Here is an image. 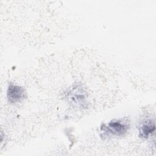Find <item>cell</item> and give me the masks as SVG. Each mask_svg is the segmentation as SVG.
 I'll return each mask as SVG.
<instances>
[{
	"label": "cell",
	"instance_id": "6da1fadb",
	"mask_svg": "<svg viewBox=\"0 0 156 156\" xmlns=\"http://www.w3.org/2000/svg\"><path fill=\"white\" fill-rule=\"evenodd\" d=\"M7 96L10 103H16L24 99L26 93L23 87L11 83L8 87Z\"/></svg>",
	"mask_w": 156,
	"mask_h": 156
},
{
	"label": "cell",
	"instance_id": "7a4b0ae2",
	"mask_svg": "<svg viewBox=\"0 0 156 156\" xmlns=\"http://www.w3.org/2000/svg\"><path fill=\"white\" fill-rule=\"evenodd\" d=\"M103 129H105V132H108L113 135H122L124 134L127 130V125L119 121H111L107 124V126H103Z\"/></svg>",
	"mask_w": 156,
	"mask_h": 156
},
{
	"label": "cell",
	"instance_id": "3957f363",
	"mask_svg": "<svg viewBox=\"0 0 156 156\" xmlns=\"http://www.w3.org/2000/svg\"><path fill=\"white\" fill-rule=\"evenodd\" d=\"M155 130V122L151 119H147L144 121L140 127V134L143 138H148L149 135Z\"/></svg>",
	"mask_w": 156,
	"mask_h": 156
}]
</instances>
